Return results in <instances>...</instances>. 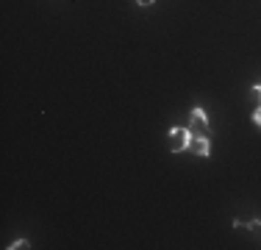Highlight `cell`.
I'll return each mask as SVG.
<instances>
[{
  "label": "cell",
  "instance_id": "5b68a950",
  "mask_svg": "<svg viewBox=\"0 0 261 250\" xmlns=\"http://www.w3.org/2000/svg\"><path fill=\"white\" fill-rule=\"evenodd\" d=\"M250 100H253L256 106H261V84H253V86H250Z\"/></svg>",
  "mask_w": 261,
  "mask_h": 250
},
{
  "label": "cell",
  "instance_id": "7a4b0ae2",
  "mask_svg": "<svg viewBox=\"0 0 261 250\" xmlns=\"http://www.w3.org/2000/svg\"><path fill=\"white\" fill-rule=\"evenodd\" d=\"M189 120H192V134H195V136H208V128H211V125H208V117H206V111H203L200 109V106H195V109H192V117H189Z\"/></svg>",
  "mask_w": 261,
  "mask_h": 250
},
{
  "label": "cell",
  "instance_id": "6da1fadb",
  "mask_svg": "<svg viewBox=\"0 0 261 250\" xmlns=\"http://www.w3.org/2000/svg\"><path fill=\"white\" fill-rule=\"evenodd\" d=\"M192 145V131L189 128H172L170 131V150L172 153H184Z\"/></svg>",
  "mask_w": 261,
  "mask_h": 250
},
{
  "label": "cell",
  "instance_id": "8992f818",
  "mask_svg": "<svg viewBox=\"0 0 261 250\" xmlns=\"http://www.w3.org/2000/svg\"><path fill=\"white\" fill-rule=\"evenodd\" d=\"M6 247H9V250H25V247H31V245H28V239H14L11 245H6Z\"/></svg>",
  "mask_w": 261,
  "mask_h": 250
},
{
  "label": "cell",
  "instance_id": "ba28073f",
  "mask_svg": "<svg viewBox=\"0 0 261 250\" xmlns=\"http://www.w3.org/2000/svg\"><path fill=\"white\" fill-rule=\"evenodd\" d=\"M136 3H139V6H153L156 0H136Z\"/></svg>",
  "mask_w": 261,
  "mask_h": 250
},
{
  "label": "cell",
  "instance_id": "277c9868",
  "mask_svg": "<svg viewBox=\"0 0 261 250\" xmlns=\"http://www.w3.org/2000/svg\"><path fill=\"white\" fill-rule=\"evenodd\" d=\"M247 231H250V236L261 245V220H247Z\"/></svg>",
  "mask_w": 261,
  "mask_h": 250
},
{
  "label": "cell",
  "instance_id": "52a82bcc",
  "mask_svg": "<svg viewBox=\"0 0 261 250\" xmlns=\"http://www.w3.org/2000/svg\"><path fill=\"white\" fill-rule=\"evenodd\" d=\"M250 120H253V122H256V125H258V128H261V106H256V109H253V114H250Z\"/></svg>",
  "mask_w": 261,
  "mask_h": 250
},
{
  "label": "cell",
  "instance_id": "3957f363",
  "mask_svg": "<svg viewBox=\"0 0 261 250\" xmlns=\"http://www.w3.org/2000/svg\"><path fill=\"white\" fill-rule=\"evenodd\" d=\"M189 150H195V156H200V159H208V153H211L208 136H195V134H192V145H189Z\"/></svg>",
  "mask_w": 261,
  "mask_h": 250
}]
</instances>
